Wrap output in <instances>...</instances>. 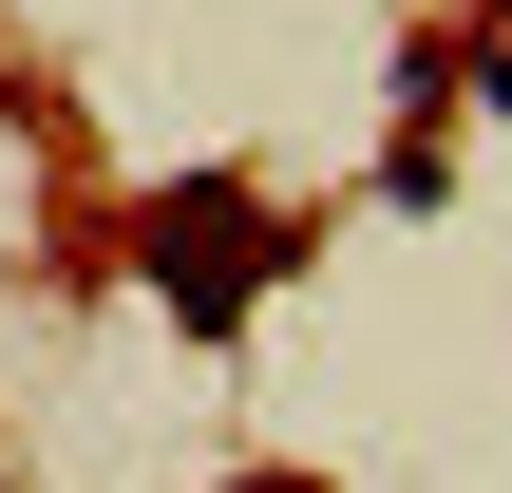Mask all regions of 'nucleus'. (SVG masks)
I'll use <instances>...</instances> for the list:
<instances>
[{
    "label": "nucleus",
    "instance_id": "nucleus-2",
    "mask_svg": "<svg viewBox=\"0 0 512 493\" xmlns=\"http://www.w3.org/2000/svg\"><path fill=\"white\" fill-rule=\"evenodd\" d=\"M247 493H323V475H247Z\"/></svg>",
    "mask_w": 512,
    "mask_h": 493
},
{
    "label": "nucleus",
    "instance_id": "nucleus-1",
    "mask_svg": "<svg viewBox=\"0 0 512 493\" xmlns=\"http://www.w3.org/2000/svg\"><path fill=\"white\" fill-rule=\"evenodd\" d=\"M152 285H171L190 323H228V304L266 285V209H247V190H171V209H152Z\"/></svg>",
    "mask_w": 512,
    "mask_h": 493
}]
</instances>
